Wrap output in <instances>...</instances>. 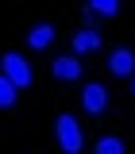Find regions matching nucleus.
Here are the masks:
<instances>
[{
	"label": "nucleus",
	"mask_w": 135,
	"mask_h": 154,
	"mask_svg": "<svg viewBox=\"0 0 135 154\" xmlns=\"http://www.w3.org/2000/svg\"><path fill=\"white\" fill-rule=\"evenodd\" d=\"M54 139H58V146H62V154H81L85 150V131L77 127L74 116H66V112L54 119Z\"/></svg>",
	"instance_id": "f257e3e1"
},
{
	"label": "nucleus",
	"mask_w": 135,
	"mask_h": 154,
	"mask_svg": "<svg viewBox=\"0 0 135 154\" xmlns=\"http://www.w3.org/2000/svg\"><path fill=\"white\" fill-rule=\"evenodd\" d=\"M0 66H4V77L16 85V89H27L31 85V66L23 62V54H16V50H8V54L0 58Z\"/></svg>",
	"instance_id": "f03ea898"
},
{
	"label": "nucleus",
	"mask_w": 135,
	"mask_h": 154,
	"mask_svg": "<svg viewBox=\"0 0 135 154\" xmlns=\"http://www.w3.org/2000/svg\"><path fill=\"white\" fill-rule=\"evenodd\" d=\"M81 108L89 116H100L104 108H108V89L100 85V81H89L85 89H81Z\"/></svg>",
	"instance_id": "7ed1b4c3"
},
{
	"label": "nucleus",
	"mask_w": 135,
	"mask_h": 154,
	"mask_svg": "<svg viewBox=\"0 0 135 154\" xmlns=\"http://www.w3.org/2000/svg\"><path fill=\"white\" fill-rule=\"evenodd\" d=\"M108 69H112L116 77H135V54L127 46H116L112 54H108Z\"/></svg>",
	"instance_id": "20e7f679"
},
{
	"label": "nucleus",
	"mask_w": 135,
	"mask_h": 154,
	"mask_svg": "<svg viewBox=\"0 0 135 154\" xmlns=\"http://www.w3.org/2000/svg\"><path fill=\"white\" fill-rule=\"evenodd\" d=\"M93 50H100V35H96L93 27L77 31V35H74V58H81V54H93Z\"/></svg>",
	"instance_id": "39448f33"
},
{
	"label": "nucleus",
	"mask_w": 135,
	"mask_h": 154,
	"mask_svg": "<svg viewBox=\"0 0 135 154\" xmlns=\"http://www.w3.org/2000/svg\"><path fill=\"white\" fill-rule=\"evenodd\" d=\"M50 69H54L58 81H77V77H81V62H77L74 54H66V58H54Z\"/></svg>",
	"instance_id": "423d86ee"
},
{
	"label": "nucleus",
	"mask_w": 135,
	"mask_h": 154,
	"mask_svg": "<svg viewBox=\"0 0 135 154\" xmlns=\"http://www.w3.org/2000/svg\"><path fill=\"white\" fill-rule=\"evenodd\" d=\"M27 42H31L35 50H46V46L54 42V23H35L31 35H27Z\"/></svg>",
	"instance_id": "0eeeda50"
},
{
	"label": "nucleus",
	"mask_w": 135,
	"mask_h": 154,
	"mask_svg": "<svg viewBox=\"0 0 135 154\" xmlns=\"http://www.w3.org/2000/svg\"><path fill=\"white\" fill-rule=\"evenodd\" d=\"M16 93H19V89L0 73V108H12V104H16Z\"/></svg>",
	"instance_id": "6e6552de"
},
{
	"label": "nucleus",
	"mask_w": 135,
	"mask_h": 154,
	"mask_svg": "<svg viewBox=\"0 0 135 154\" xmlns=\"http://www.w3.org/2000/svg\"><path fill=\"white\" fill-rule=\"evenodd\" d=\"M96 154H124V139H116V135H104V139L96 143Z\"/></svg>",
	"instance_id": "1a4fd4ad"
},
{
	"label": "nucleus",
	"mask_w": 135,
	"mask_h": 154,
	"mask_svg": "<svg viewBox=\"0 0 135 154\" xmlns=\"http://www.w3.org/2000/svg\"><path fill=\"white\" fill-rule=\"evenodd\" d=\"M89 12H93V16H116V12H120V4H116V0H93V4H89Z\"/></svg>",
	"instance_id": "9d476101"
},
{
	"label": "nucleus",
	"mask_w": 135,
	"mask_h": 154,
	"mask_svg": "<svg viewBox=\"0 0 135 154\" xmlns=\"http://www.w3.org/2000/svg\"><path fill=\"white\" fill-rule=\"evenodd\" d=\"M131 93H135V77H131Z\"/></svg>",
	"instance_id": "9b49d317"
}]
</instances>
